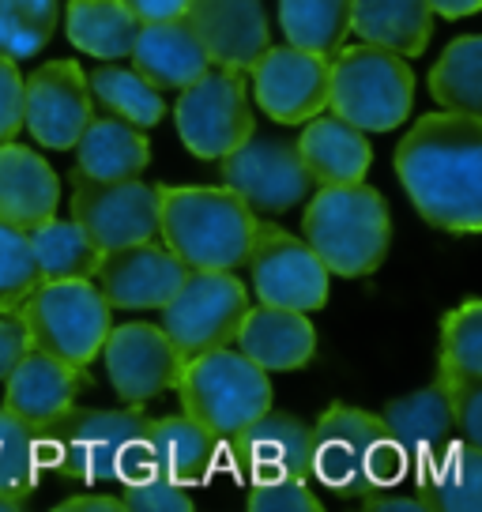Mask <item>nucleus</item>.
<instances>
[{
  "mask_svg": "<svg viewBox=\"0 0 482 512\" xmlns=\"http://www.w3.org/2000/svg\"><path fill=\"white\" fill-rule=\"evenodd\" d=\"M72 223L95 241L98 253L125 249L159 234V185L129 181H87L72 174Z\"/></svg>",
  "mask_w": 482,
  "mask_h": 512,
  "instance_id": "nucleus-11",
  "label": "nucleus"
},
{
  "mask_svg": "<svg viewBox=\"0 0 482 512\" xmlns=\"http://www.w3.org/2000/svg\"><path fill=\"white\" fill-rule=\"evenodd\" d=\"M147 418L136 407H68L49 426L34 430L42 467L68 482L117 479L129 448L144 441Z\"/></svg>",
  "mask_w": 482,
  "mask_h": 512,
  "instance_id": "nucleus-5",
  "label": "nucleus"
},
{
  "mask_svg": "<svg viewBox=\"0 0 482 512\" xmlns=\"http://www.w3.org/2000/svg\"><path fill=\"white\" fill-rule=\"evenodd\" d=\"M185 19L211 64L249 72L272 46L264 0H189Z\"/></svg>",
  "mask_w": 482,
  "mask_h": 512,
  "instance_id": "nucleus-19",
  "label": "nucleus"
},
{
  "mask_svg": "<svg viewBox=\"0 0 482 512\" xmlns=\"http://www.w3.org/2000/svg\"><path fill=\"white\" fill-rule=\"evenodd\" d=\"M144 445L151 464L177 486H204L223 464V437H215L208 426H200L185 411L159 422H147Z\"/></svg>",
  "mask_w": 482,
  "mask_h": 512,
  "instance_id": "nucleus-23",
  "label": "nucleus"
},
{
  "mask_svg": "<svg viewBox=\"0 0 482 512\" xmlns=\"http://www.w3.org/2000/svg\"><path fill=\"white\" fill-rule=\"evenodd\" d=\"M121 4H125L140 23H159V19L185 16V8H189V0H121Z\"/></svg>",
  "mask_w": 482,
  "mask_h": 512,
  "instance_id": "nucleus-44",
  "label": "nucleus"
},
{
  "mask_svg": "<svg viewBox=\"0 0 482 512\" xmlns=\"http://www.w3.org/2000/svg\"><path fill=\"white\" fill-rule=\"evenodd\" d=\"M132 68L159 91H181L208 68V53L185 16L140 23L136 42L129 49Z\"/></svg>",
  "mask_w": 482,
  "mask_h": 512,
  "instance_id": "nucleus-22",
  "label": "nucleus"
},
{
  "mask_svg": "<svg viewBox=\"0 0 482 512\" xmlns=\"http://www.w3.org/2000/svg\"><path fill=\"white\" fill-rule=\"evenodd\" d=\"M98 354L106 358V377L117 400L132 407L159 400L162 392L177 388L185 366V354L170 343L159 324H140V320L110 328Z\"/></svg>",
  "mask_w": 482,
  "mask_h": 512,
  "instance_id": "nucleus-14",
  "label": "nucleus"
},
{
  "mask_svg": "<svg viewBox=\"0 0 482 512\" xmlns=\"http://www.w3.org/2000/svg\"><path fill=\"white\" fill-rule=\"evenodd\" d=\"M113 482H121V509L125 512H193L189 486L166 479L159 467L151 464L144 441L129 448Z\"/></svg>",
  "mask_w": 482,
  "mask_h": 512,
  "instance_id": "nucleus-35",
  "label": "nucleus"
},
{
  "mask_svg": "<svg viewBox=\"0 0 482 512\" xmlns=\"http://www.w3.org/2000/svg\"><path fill=\"white\" fill-rule=\"evenodd\" d=\"M42 283L27 230L0 223V313H19V305Z\"/></svg>",
  "mask_w": 482,
  "mask_h": 512,
  "instance_id": "nucleus-39",
  "label": "nucleus"
},
{
  "mask_svg": "<svg viewBox=\"0 0 482 512\" xmlns=\"http://www.w3.org/2000/svg\"><path fill=\"white\" fill-rule=\"evenodd\" d=\"M418 497L426 512H479L482 509V452L452 433L445 445L415 460Z\"/></svg>",
  "mask_w": 482,
  "mask_h": 512,
  "instance_id": "nucleus-25",
  "label": "nucleus"
},
{
  "mask_svg": "<svg viewBox=\"0 0 482 512\" xmlns=\"http://www.w3.org/2000/svg\"><path fill=\"white\" fill-rule=\"evenodd\" d=\"M351 31L366 46L418 57L434 38V12L426 0H354Z\"/></svg>",
  "mask_w": 482,
  "mask_h": 512,
  "instance_id": "nucleus-29",
  "label": "nucleus"
},
{
  "mask_svg": "<svg viewBox=\"0 0 482 512\" xmlns=\"http://www.w3.org/2000/svg\"><path fill=\"white\" fill-rule=\"evenodd\" d=\"M430 12L441 19H467L482 8V0H426Z\"/></svg>",
  "mask_w": 482,
  "mask_h": 512,
  "instance_id": "nucleus-47",
  "label": "nucleus"
},
{
  "mask_svg": "<svg viewBox=\"0 0 482 512\" xmlns=\"http://www.w3.org/2000/svg\"><path fill=\"white\" fill-rule=\"evenodd\" d=\"M76 174L87 181H129L151 166V140L144 128L121 117H91L76 140Z\"/></svg>",
  "mask_w": 482,
  "mask_h": 512,
  "instance_id": "nucleus-27",
  "label": "nucleus"
},
{
  "mask_svg": "<svg viewBox=\"0 0 482 512\" xmlns=\"http://www.w3.org/2000/svg\"><path fill=\"white\" fill-rule=\"evenodd\" d=\"M245 72L208 64L189 87H181V98L174 106V125L181 144L193 151L196 159H223L253 136V110H249V91H245Z\"/></svg>",
  "mask_w": 482,
  "mask_h": 512,
  "instance_id": "nucleus-9",
  "label": "nucleus"
},
{
  "mask_svg": "<svg viewBox=\"0 0 482 512\" xmlns=\"http://www.w3.org/2000/svg\"><path fill=\"white\" fill-rule=\"evenodd\" d=\"M313 433V456H309V479L324 490L351 501H366L377 490H392L411 471L407 456L392 445L381 415H370L351 403H332Z\"/></svg>",
  "mask_w": 482,
  "mask_h": 512,
  "instance_id": "nucleus-3",
  "label": "nucleus"
},
{
  "mask_svg": "<svg viewBox=\"0 0 482 512\" xmlns=\"http://www.w3.org/2000/svg\"><path fill=\"white\" fill-rule=\"evenodd\" d=\"M95 117V98L76 61H49L23 80V128L49 151H68Z\"/></svg>",
  "mask_w": 482,
  "mask_h": 512,
  "instance_id": "nucleus-15",
  "label": "nucleus"
},
{
  "mask_svg": "<svg viewBox=\"0 0 482 512\" xmlns=\"http://www.w3.org/2000/svg\"><path fill=\"white\" fill-rule=\"evenodd\" d=\"M298 159L313 177V185H351L366 181L373 162V147L362 128H354L343 117H309V125L298 136Z\"/></svg>",
  "mask_w": 482,
  "mask_h": 512,
  "instance_id": "nucleus-26",
  "label": "nucleus"
},
{
  "mask_svg": "<svg viewBox=\"0 0 482 512\" xmlns=\"http://www.w3.org/2000/svg\"><path fill=\"white\" fill-rule=\"evenodd\" d=\"M238 351L257 362L264 373H290V369L309 366L317 354V332L306 313L298 309H279V305H257L245 309L238 324Z\"/></svg>",
  "mask_w": 482,
  "mask_h": 512,
  "instance_id": "nucleus-21",
  "label": "nucleus"
},
{
  "mask_svg": "<svg viewBox=\"0 0 482 512\" xmlns=\"http://www.w3.org/2000/svg\"><path fill=\"white\" fill-rule=\"evenodd\" d=\"M328 106L362 132H392L411 117L415 72L400 53L358 42L328 61Z\"/></svg>",
  "mask_w": 482,
  "mask_h": 512,
  "instance_id": "nucleus-7",
  "label": "nucleus"
},
{
  "mask_svg": "<svg viewBox=\"0 0 482 512\" xmlns=\"http://www.w3.org/2000/svg\"><path fill=\"white\" fill-rule=\"evenodd\" d=\"M27 505L23 497H12V494H0V512H19Z\"/></svg>",
  "mask_w": 482,
  "mask_h": 512,
  "instance_id": "nucleus-48",
  "label": "nucleus"
},
{
  "mask_svg": "<svg viewBox=\"0 0 482 512\" xmlns=\"http://www.w3.org/2000/svg\"><path fill=\"white\" fill-rule=\"evenodd\" d=\"M57 512H125L121 509V497H102V494H80L68 497L57 505Z\"/></svg>",
  "mask_w": 482,
  "mask_h": 512,
  "instance_id": "nucleus-46",
  "label": "nucleus"
},
{
  "mask_svg": "<svg viewBox=\"0 0 482 512\" xmlns=\"http://www.w3.org/2000/svg\"><path fill=\"white\" fill-rule=\"evenodd\" d=\"M181 411L208 426L215 437H234L272 407V373L249 362L241 351L215 347L185 358L177 381Z\"/></svg>",
  "mask_w": 482,
  "mask_h": 512,
  "instance_id": "nucleus-6",
  "label": "nucleus"
},
{
  "mask_svg": "<svg viewBox=\"0 0 482 512\" xmlns=\"http://www.w3.org/2000/svg\"><path fill=\"white\" fill-rule=\"evenodd\" d=\"M437 381L471 384L482 381V302L467 298L441 320V351H437Z\"/></svg>",
  "mask_w": 482,
  "mask_h": 512,
  "instance_id": "nucleus-36",
  "label": "nucleus"
},
{
  "mask_svg": "<svg viewBox=\"0 0 482 512\" xmlns=\"http://www.w3.org/2000/svg\"><path fill=\"white\" fill-rule=\"evenodd\" d=\"M65 31L68 42L102 57V61H121L129 57L136 31H140V19L132 16L121 0H68L65 8Z\"/></svg>",
  "mask_w": 482,
  "mask_h": 512,
  "instance_id": "nucleus-30",
  "label": "nucleus"
},
{
  "mask_svg": "<svg viewBox=\"0 0 482 512\" xmlns=\"http://www.w3.org/2000/svg\"><path fill=\"white\" fill-rule=\"evenodd\" d=\"M61 4L57 0H0V57L31 61L49 46L57 31Z\"/></svg>",
  "mask_w": 482,
  "mask_h": 512,
  "instance_id": "nucleus-37",
  "label": "nucleus"
},
{
  "mask_svg": "<svg viewBox=\"0 0 482 512\" xmlns=\"http://www.w3.org/2000/svg\"><path fill=\"white\" fill-rule=\"evenodd\" d=\"M430 95L456 113H482V38L464 34L445 46L430 72Z\"/></svg>",
  "mask_w": 482,
  "mask_h": 512,
  "instance_id": "nucleus-33",
  "label": "nucleus"
},
{
  "mask_svg": "<svg viewBox=\"0 0 482 512\" xmlns=\"http://www.w3.org/2000/svg\"><path fill=\"white\" fill-rule=\"evenodd\" d=\"M19 320L34 351L87 369L113 328V309L91 279H42L31 298L19 305Z\"/></svg>",
  "mask_w": 482,
  "mask_h": 512,
  "instance_id": "nucleus-8",
  "label": "nucleus"
},
{
  "mask_svg": "<svg viewBox=\"0 0 482 512\" xmlns=\"http://www.w3.org/2000/svg\"><path fill=\"white\" fill-rule=\"evenodd\" d=\"M27 347H31V339H27L19 313H0V381L8 377V369L23 358Z\"/></svg>",
  "mask_w": 482,
  "mask_h": 512,
  "instance_id": "nucleus-43",
  "label": "nucleus"
},
{
  "mask_svg": "<svg viewBox=\"0 0 482 512\" xmlns=\"http://www.w3.org/2000/svg\"><path fill=\"white\" fill-rule=\"evenodd\" d=\"M362 505H366V512H426L422 497L392 494V490H377V494H370Z\"/></svg>",
  "mask_w": 482,
  "mask_h": 512,
  "instance_id": "nucleus-45",
  "label": "nucleus"
},
{
  "mask_svg": "<svg viewBox=\"0 0 482 512\" xmlns=\"http://www.w3.org/2000/svg\"><path fill=\"white\" fill-rule=\"evenodd\" d=\"M257 106L279 125H302L328 110V57L298 46H268L253 68Z\"/></svg>",
  "mask_w": 482,
  "mask_h": 512,
  "instance_id": "nucleus-16",
  "label": "nucleus"
},
{
  "mask_svg": "<svg viewBox=\"0 0 482 512\" xmlns=\"http://www.w3.org/2000/svg\"><path fill=\"white\" fill-rule=\"evenodd\" d=\"M396 174L437 230H482V113H426L396 147Z\"/></svg>",
  "mask_w": 482,
  "mask_h": 512,
  "instance_id": "nucleus-1",
  "label": "nucleus"
},
{
  "mask_svg": "<svg viewBox=\"0 0 482 512\" xmlns=\"http://www.w3.org/2000/svg\"><path fill=\"white\" fill-rule=\"evenodd\" d=\"M19 128H23V76L16 61L0 57V144L16 140Z\"/></svg>",
  "mask_w": 482,
  "mask_h": 512,
  "instance_id": "nucleus-42",
  "label": "nucleus"
},
{
  "mask_svg": "<svg viewBox=\"0 0 482 512\" xmlns=\"http://www.w3.org/2000/svg\"><path fill=\"white\" fill-rule=\"evenodd\" d=\"M61 204V181L38 151L4 140L0 144V223L31 230Z\"/></svg>",
  "mask_w": 482,
  "mask_h": 512,
  "instance_id": "nucleus-24",
  "label": "nucleus"
},
{
  "mask_svg": "<svg viewBox=\"0 0 482 512\" xmlns=\"http://www.w3.org/2000/svg\"><path fill=\"white\" fill-rule=\"evenodd\" d=\"M257 215L245 200L208 185H159L162 245L189 272H234L257 238Z\"/></svg>",
  "mask_w": 482,
  "mask_h": 512,
  "instance_id": "nucleus-2",
  "label": "nucleus"
},
{
  "mask_svg": "<svg viewBox=\"0 0 482 512\" xmlns=\"http://www.w3.org/2000/svg\"><path fill=\"white\" fill-rule=\"evenodd\" d=\"M38 471H42V456H38L34 430L0 407V494L27 501L38 486Z\"/></svg>",
  "mask_w": 482,
  "mask_h": 512,
  "instance_id": "nucleus-38",
  "label": "nucleus"
},
{
  "mask_svg": "<svg viewBox=\"0 0 482 512\" xmlns=\"http://www.w3.org/2000/svg\"><path fill=\"white\" fill-rule=\"evenodd\" d=\"M189 268L159 241H136L98 256L91 283L102 290L110 309H162L181 287Z\"/></svg>",
  "mask_w": 482,
  "mask_h": 512,
  "instance_id": "nucleus-17",
  "label": "nucleus"
},
{
  "mask_svg": "<svg viewBox=\"0 0 482 512\" xmlns=\"http://www.w3.org/2000/svg\"><path fill=\"white\" fill-rule=\"evenodd\" d=\"M354 0H279V27L290 46L332 57L351 34Z\"/></svg>",
  "mask_w": 482,
  "mask_h": 512,
  "instance_id": "nucleus-32",
  "label": "nucleus"
},
{
  "mask_svg": "<svg viewBox=\"0 0 482 512\" xmlns=\"http://www.w3.org/2000/svg\"><path fill=\"white\" fill-rule=\"evenodd\" d=\"M249 512H321L317 494L306 479H264L249 482Z\"/></svg>",
  "mask_w": 482,
  "mask_h": 512,
  "instance_id": "nucleus-40",
  "label": "nucleus"
},
{
  "mask_svg": "<svg viewBox=\"0 0 482 512\" xmlns=\"http://www.w3.org/2000/svg\"><path fill=\"white\" fill-rule=\"evenodd\" d=\"M249 309V294L234 272H189L174 290V298L162 305V332L177 351L193 358L200 351L230 347L238 336V324Z\"/></svg>",
  "mask_w": 482,
  "mask_h": 512,
  "instance_id": "nucleus-10",
  "label": "nucleus"
},
{
  "mask_svg": "<svg viewBox=\"0 0 482 512\" xmlns=\"http://www.w3.org/2000/svg\"><path fill=\"white\" fill-rule=\"evenodd\" d=\"M392 445L407 456V464L422 460L426 452H434L437 445H445L456 426H452V400L449 388L441 381L426 384L418 392H407L400 400H392L381 411Z\"/></svg>",
  "mask_w": 482,
  "mask_h": 512,
  "instance_id": "nucleus-28",
  "label": "nucleus"
},
{
  "mask_svg": "<svg viewBox=\"0 0 482 512\" xmlns=\"http://www.w3.org/2000/svg\"><path fill=\"white\" fill-rule=\"evenodd\" d=\"M226 460L234 475L245 482L264 479H309V456H313V433L302 418L283 411H264L234 437L223 441Z\"/></svg>",
  "mask_w": 482,
  "mask_h": 512,
  "instance_id": "nucleus-18",
  "label": "nucleus"
},
{
  "mask_svg": "<svg viewBox=\"0 0 482 512\" xmlns=\"http://www.w3.org/2000/svg\"><path fill=\"white\" fill-rule=\"evenodd\" d=\"M87 87L102 110H110L113 117H121L136 128H155L166 117V102H162L159 87H151L136 68L106 64V68L91 72Z\"/></svg>",
  "mask_w": 482,
  "mask_h": 512,
  "instance_id": "nucleus-34",
  "label": "nucleus"
},
{
  "mask_svg": "<svg viewBox=\"0 0 482 512\" xmlns=\"http://www.w3.org/2000/svg\"><path fill=\"white\" fill-rule=\"evenodd\" d=\"M223 185L245 200L253 215H283L309 200L317 189L298 159V147L287 140H245L219 159Z\"/></svg>",
  "mask_w": 482,
  "mask_h": 512,
  "instance_id": "nucleus-12",
  "label": "nucleus"
},
{
  "mask_svg": "<svg viewBox=\"0 0 482 512\" xmlns=\"http://www.w3.org/2000/svg\"><path fill=\"white\" fill-rule=\"evenodd\" d=\"M452 400V426L456 437L467 445L482 448V381L471 384H445Z\"/></svg>",
  "mask_w": 482,
  "mask_h": 512,
  "instance_id": "nucleus-41",
  "label": "nucleus"
},
{
  "mask_svg": "<svg viewBox=\"0 0 482 512\" xmlns=\"http://www.w3.org/2000/svg\"><path fill=\"white\" fill-rule=\"evenodd\" d=\"M27 241H31L34 264H38L42 279H91L98 256H102L80 226L72 219H57V215L34 223L27 230Z\"/></svg>",
  "mask_w": 482,
  "mask_h": 512,
  "instance_id": "nucleus-31",
  "label": "nucleus"
},
{
  "mask_svg": "<svg viewBox=\"0 0 482 512\" xmlns=\"http://www.w3.org/2000/svg\"><path fill=\"white\" fill-rule=\"evenodd\" d=\"M302 241L317 253L328 275H373L385 264L392 245V215L385 196L366 181L317 185V192H309Z\"/></svg>",
  "mask_w": 482,
  "mask_h": 512,
  "instance_id": "nucleus-4",
  "label": "nucleus"
},
{
  "mask_svg": "<svg viewBox=\"0 0 482 512\" xmlns=\"http://www.w3.org/2000/svg\"><path fill=\"white\" fill-rule=\"evenodd\" d=\"M80 381L83 369L65 366L53 354L27 347L4 377V411H12L31 430H42L76 403Z\"/></svg>",
  "mask_w": 482,
  "mask_h": 512,
  "instance_id": "nucleus-20",
  "label": "nucleus"
},
{
  "mask_svg": "<svg viewBox=\"0 0 482 512\" xmlns=\"http://www.w3.org/2000/svg\"><path fill=\"white\" fill-rule=\"evenodd\" d=\"M249 279L260 305L313 313L328 302V268L302 238L272 223H257V238L249 245Z\"/></svg>",
  "mask_w": 482,
  "mask_h": 512,
  "instance_id": "nucleus-13",
  "label": "nucleus"
}]
</instances>
